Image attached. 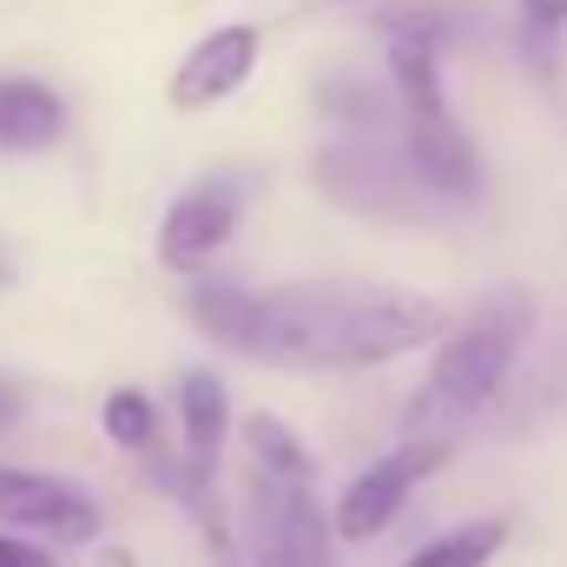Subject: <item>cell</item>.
<instances>
[{
  "label": "cell",
  "instance_id": "cell-1",
  "mask_svg": "<svg viewBox=\"0 0 567 567\" xmlns=\"http://www.w3.org/2000/svg\"><path fill=\"white\" fill-rule=\"evenodd\" d=\"M442 337V303L403 284H284L258 297V363L290 370H377Z\"/></svg>",
  "mask_w": 567,
  "mask_h": 567
},
{
  "label": "cell",
  "instance_id": "cell-2",
  "mask_svg": "<svg viewBox=\"0 0 567 567\" xmlns=\"http://www.w3.org/2000/svg\"><path fill=\"white\" fill-rule=\"evenodd\" d=\"M535 330V297L528 290H495L468 310V323L442 343L435 370L423 377V390L410 396V429H435V423H455L468 410H482L502 377L515 370L522 343Z\"/></svg>",
  "mask_w": 567,
  "mask_h": 567
},
{
  "label": "cell",
  "instance_id": "cell-3",
  "mask_svg": "<svg viewBox=\"0 0 567 567\" xmlns=\"http://www.w3.org/2000/svg\"><path fill=\"white\" fill-rule=\"evenodd\" d=\"M330 528L310 482H284L251 468V555L258 567H323L330 561Z\"/></svg>",
  "mask_w": 567,
  "mask_h": 567
},
{
  "label": "cell",
  "instance_id": "cell-4",
  "mask_svg": "<svg viewBox=\"0 0 567 567\" xmlns=\"http://www.w3.org/2000/svg\"><path fill=\"white\" fill-rule=\"evenodd\" d=\"M442 455H449V442H442V435H416V442L390 449L383 462H370V468L343 488V502H337V535H343V542H377V535L403 515L410 488L423 482Z\"/></svg>",
  "mask_w": 567,
  "mask_h": 567
},
{
  "label": "cell",
  "instance_id": "cell-5",
  "mask_svg": "<svg viewBox=\"0 0 567 567\" xmlns=\"http://www.w3.org/2000/svg\"><path fill=\"white\" fill-rule=\"evenodd\" d=\"M238 218H245V178H225V172L198 178L192 192L172 198V212L158 225V265H172V271L205 265L238 231Z\"/></svg>",
  "mask_w": 567,
  "mask_h": 567
},
{
  "label": "cell",
  "instance_id": "cell-6",
  "mask_svg": "<svg viewBox=\"0 0 567 567\" xmlns=\"http://www.w3.org/2000/svg\"><path fill=\"white\" fill-rule=\"evenodd\" d=\"M251 66H258V27H218V33H205L185 60H178V73H172V106L178 113H198V106H218V100H231L245 80H251Z\"/></svg>",
  "mask_w": 567,
  "mask_h": 567
},
{
  "label": "cell",
  "instance_id": "cell-7",
  "mask_svg": "<svg viewBox=\"0 0 567 567\" xmlns=\"http://www.w3.org/2000/svg\"><path fill=\"white\" fill-rule=\"evenodd\" d=\"M0 522L40 528V535H60V542H93L100 535V508L73 482L27 475V468H0Z\"/></svg>",
  "mask_w": 567,
  "mask_h": 567
},
{
  "label": "cell",
  "instance_id": "cell-8",
  "mask_svg": "<svg viewBox=\"0 0 567 567\" xmlns=\"http://www.w3.org/2000/svg\"><path fill=\"white\" fill-rule=\"evenodd\" d=\"M403 158H410V172L423 178L429 192H442V198H475V185H482V158H475L468 133L449 120V106L442 113H410Z\"/></svg>",
  "mask_w": 567,
  "mask_h": 567
},
{
  "label": "cell",
  "instance_id": "cell-9",
  "mask_svg": "<svg viewBox=\"0 0 567 567\" xmlns=\"http://www.w3.org/2000/svg\"><path fill=\"white\" fill-rule=\"evenodd\" d=\"M317 178L330 198L357 205V212H383V218H410V185L396 178L390 152H370V145H330L317 152Z\"/></svg>",
  "mask_w": 567,
  "mask_h": 567
},
{
  "label": "cell",
  "instance_id": "cell-10",
  "mask_svg": "<svg viewBox=\"0 0 567 567\" xmlns=\"http://www.w3.org/2000/svg\"><path fill=\"white\" fill-rule=\"evenodd\" d=\"M390 40V80L403 93V113H442V20L435 13H396L383 27Z\"/></svg>",
  "mask_w": 567,
  "mask_h": 567
},
{
  "label": "cell",
  "instance_id": "cell-11",
  "mask_svg": "<svg viewBox=\"0 0 567 567\" xmlns=\"http://www.w3.org/2000/svg\"><path fill=\"white\" fill-rule=\"evenodd\" d=\"M225 429H231V403H225V383L212 370H192L178 383V435H185V462L192 475L205 482L218 468V449H225Z\"/></svg>",
  "mask_w": 567,
  "mask_h": 567
},
{
  "label": "cell",
  "instance_id": "cell-12",
  "mask_svg": "<svg viewBox=\"0 0 567 567\" xmlns=\"http://www.w3.org/2000/svg\"><path fill=\"white\" fill-rule=\"evenodd\" d=\"M60 126H66V106L53 86L20 80V73L0 80V145L7 152H40V145L60 140Z\"/></svg>",
  "mask_w": 567,
  "mask_h": 567
},
{
  "label": "cell",
  "instance_id": "cell-13",
  "mask_svg": "<svg viewBox=\"0 0 567 567\" xmlns=\"http://www.w3.org/2000/svg\"><path fill=\"white\" fill-rule=\"evenodd\" d=\"M185 310H192V323H198L218 350L251 357V337H258V290H238V284H198Z\"/></svg>",
  "mask_w": 567,
  "mask_h": 567
},
{
  "label": "cell",
  "instance_id": "cell-14",
  "mask_svg": "<svg viewBox=\"0 0 567 567\" xmlns=\"http://www.w3.org/2000/svg\"><path fill=\"white\" fill-rule=\"evenodd\" d=\"M245 449H251V468L284 475V482H310V449H303L278 416H251V423H245Z\"/></svg>",
  "mask_w": 567,
  "mask_h": 567
},
{
  "label": "cell",
  "instance_id": "cell-15",
  "mask_svg": "<svg viewBox=\"0 0 567 567\" xmlns=\"http://www.w3.org/2000/svg\"><path fill=\"white\" fill-rule=\"evenodd\" d=\"M502 542H508V528H502V522H468V528H455V535L429 542L410 567H488Z\"/></svg>",
  "mask_w": 567,
  "mask_h": 567
},
{
  "label": "cell",
  "instance_id": "cell-16",
  "mask_svg": "<svg viewBox=\"0 0 567 567\" xmlns=\"http://www.w3.org/2000/svg\"><path fill=\"white\" fill-rule=\"evenodd\" d=\"M152 403H145L140 390H113L106 396V435L120 442V449H145L152 442Z\"/></svg>",
  "mask_w": 567,
  "mask_h": 567
},
{
  "label": "cell",
  "instance_id": "cell-17",
  "mask_svg": "<svg viewBox=\"0 0 567 567\" xmlns=\"http://www.w3.org/2000/svg\"><path fill=\"white\" fill-rule=\"evenodd\" d=\"M0 567H53V555L33 548V542H20V535H0Z\"/></svg>",
  "mask_w": 567,
  "mask_h": 567
},
{
  "label": "cell",
  "instance_id": "cell-18",
  "mask_svg": "<svg viewBox=\"0 0 567 567\" xmlns=\"http://www.w3.org/2000/svg\"><path fill=\"white\" fill-rule=\"evenodd\" d=\"M522 20L535 33H555V27H567V0H522Z\"/></svg>",
  "mask_w": 567,
  "mask_h": 567
},
{
  "label": "cell",
  "instance_id": "cell-19",
  "mask_svg": "<svg viewBox=\"0 0 567 567\" xmlns=\"http://www.w3.org/2000/svg\"><path fill=\"white\" fill-rule=\"evenodd\" d=\"M13 416H20V390H13V383L0 377V429L13 423Z\"/></svg>",
  "mask_w": 567,
  "mask_h": 567
},
{
  "label": "cell",
  "instance_id": "cell-20",
  "mask_svg": "<svg viewBox=\"0 0 567 567\" xmlns=\"http://www.w3.org/2000/svg\"><path fill=\"white\" fill-rule=\"evenodd\" d=\"M0 278H7V265H0Z\"/></svg>",
  "mask_w": 567,
  "mask_h": 567
}]
</instances>
